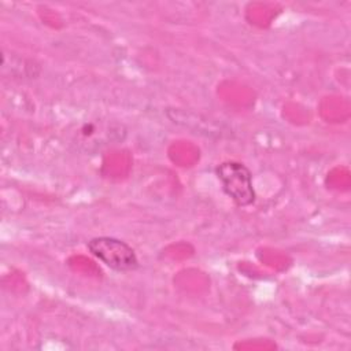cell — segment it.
I'll use <instances>...</instances> for the list:
<instances>
[{"instance_id": "cell-1", "label": "cell", "mask_w": 351, "mask_h": 351, "mask_svg": "<svg viewBox=\"0 0 351 351\" xmlns=\"http://www.w3.org/2000/svg\"><path fill=\"white\" fill-rule=\"evenodd\" d=\"M217 176L222 184L223 192L240 207L255 202L252 186V174L247 166L239 162H223L217 169Z\"/></svg>"}, {"instance_id": "cell-2", "label": "cell", "mask_w": 351, "mask_h": 351, "mask_svg": "<svg viewBox=\"0 0 351 351\" xmlns=\"http://www.w3.org/2000/svg\"><path fill=\"white\" fill-rule=\"evenodd\" d=\"M88 250L106 266L117 271H130L138 266L133 248L115 237H95L88 241Z\"/></svg>"}]
</instances>
